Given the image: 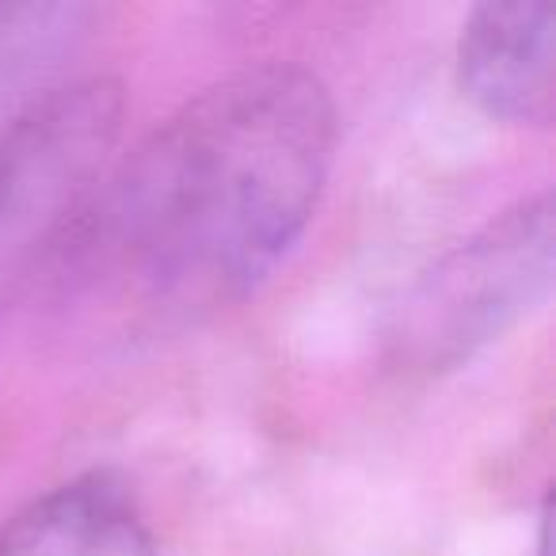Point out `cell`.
Masks as SVG:
<instances>
[{
    "label": "cell",
    "instance_id": "4",
    "mask_svg": "<svg viewBox=\"0 0 556 556\" xmlns=\"http://www.w3.org/2000/svg\"><path fill=\"white\" fill-rule=\"evenodd\" d=\"M462 92L495 123L548 126L556 108L553 12L538 4H480L457 39Z\"/></svg>",
    "mask_w": 556,
    "mask_h": 556
},
{
    "label": "cell",
    "instance_id": "3",
    "mask_svg": "<svg viewBox=\"0 0 556 556\" xmlns=\"http://www.w3.org/2000/svg\"><path fill=\"white\" fill-rule=\"evenodd\" d=\"M553 287V199L538 191L450 248L404 294L393 355L408 370H457L500 343Z\"/></svg>",
    "mask_w": 556,
    "mask_h": 556
},
{
    "label": "cell",
    "instance_id": "6",
    "mask_svg": "<svg viewBox=\"0 0 556 556\" xmlns=\"http://www.w3.org/2000/svg\"><path fill=\"white\" fill-rule=\"evenodd\" d=\"M96 12L80 4H0V134L58 92Z\"/></svg>",
    "mask_w": 556,
    "mask_h": 556
},
{
    "label": "cell",
    "instance_id": "5",
    "mask_svg": "<svg viewBox=\"0 0 556 556\" xmlns=\"http://www.w3.org/2000/svg\"><path fill=\"white\" fill-rule=\"evenodd\" d=\"M0 556H161L130 488L85 472L31 500L0 530Z\"/></svg>",
    "mask_w": 556,
    "mask_h": 556
},
{
    "label": "cell",
    "instance_id": "1",
    "mask_svg": "<svg viewBox=\"0 0 556 556\" xmlns=\"http://www.w3.org/2000/svg\"><path fill=\"white\" fill-rule=\"evenodd\" d=\"M336 103L298 65H252L111 161L62 255L88 290L161 320L248 298L309 229Z\"/></svg>",
    "mask_w": 556,
    "mask_h": 556
},
{
    "label": "cell",
    "instance_id": "2",
    "mask_svg": "<svg viewBox=\"0 0 556 556\" xmlns=\"http://www.w3.org/2000/svg\"><path fill=\"white\" fill-rule=\"evenodd\" d=\"M123 130L115 80H70L0 134V325L62 255Z\"/></svg>",
    "mask_w": 556,
    "mask_h": 556
}]
</instances>
